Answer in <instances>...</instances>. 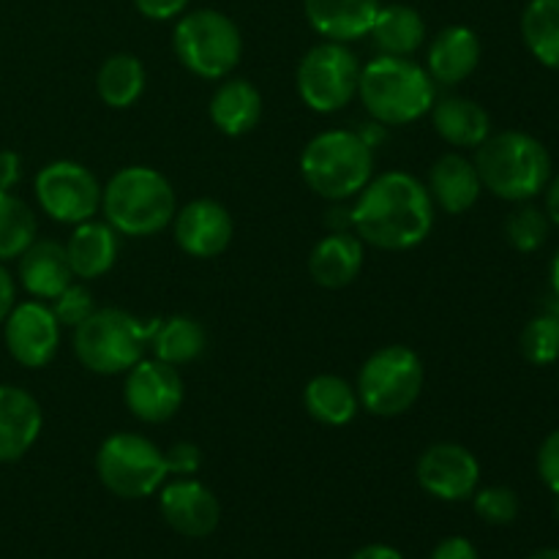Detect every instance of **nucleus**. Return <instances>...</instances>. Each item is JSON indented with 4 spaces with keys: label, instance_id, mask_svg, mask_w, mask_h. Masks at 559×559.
<instances>
[{
    "label": "nucleus",
    "instance_id": "obj_16",
    "mask_svg": "<svg viewBox=\"0 0 559 559\" xmlns=\"http://www.w3.org/2000/svg\"><path fill=\"white\" fill-rule=\"evenodd\" d=\"M158 511L164 522L186 538H207L222 519L216 495L194 478H175L164 484L158 489Z\"/></svg>",
    "mask_w": 559,
    "mask_h": 559
},
{
    "label": "nucleus",
    "instance_id": "obj_39",
    "mask_svg": "<svg viewBox=\"0 0 559 559\" xmlns=\"http://www.w3.org/2000/svg\"><path fill=\"white\" fill-rule=\"evenodd\" d=\"M431 559H478V549L469 544L462 535H453L437 544V549L431 551Z\"/></svg>",
    "mask_w": 559,
    "mask_h": 559
},
{
    "label": "nucleus",
    "instance_id": "obj_7",
    "mask_svg": "<svg viewBox=\"0 0 559 559\" xmlns=\"http://www.w3.org/2000/svg\"><path fill=\"white\" fill-rule=\"evenodd\" d=\"M173 47L183 69L200 80H227L240 63L243 38L238 25L216 9H197L180 14L173 33Z\"/></svg>",
    "mask_w": 559,
    "mask_h": 559
},
{
    "label": "nucleus",
    "instance_id": "obj_41",
    "mask_svg": "<svg viewBox=\"0 0 559 559\" xmlns=\"http://www.w3.org/2000/svg\"><path fill=\"white\" fill-rule=\"evenodd\" d=\"M14 304H16L14 278H11V273L5 271L3 262H0V325H3V322H5L9 311L14 309Z\"/></svg>",
    "mask_w": 559,
    "mask_h": 559
},
{
    "label": "nucleus",
    "instance_id": "obj_25",
    "mask_svg": "<svg viewBox=\"0 0 559 559\" xmlns=\"http://www.w3.org/2000/svg\"><path fill=\"white\" fill-rule=\"evenodd\" d=\"M435 131L453 147H478L491 134V118L475 98L448 96L431 107Z\"/></svg>",
    "mask_w": 559,
    "mask_h": 559
},
{
    "label": "nucleus",
    "instance_id": "obj_5",
    "mask_svg": "<svg viewBox=\"0 0 559 559\" xmlns=\"http://www.w3.org/2000/svg\"><path fill=\"white\" fill-rule=\"evenodd\" d=\"M300 175L322 200H353L374 178V147L358 131H322L300 153Z\"/></svg>",
    "mask_w": 559,
    "mask_h": 559
},
{
    "label": "nucleus",
    "instance_id": "obj_13",
    "mask_svg": "<svg viewBox=\"0 0 559 559\" xmlns=\"http://www.w3.org/2000/svg\"><path fill=\"white\" fill-rule=\"evenodd\" d=\"M5 349L25 369H44L52 364L60 347V322L47 304L25 300L14 304L3 322Z\"/></svg>",
    "mask_w": 559,
    "mask_h": 559
},
{
    "label": "nucleus",
    "instance_id": "obj_12",
    "mask_svg": "<svg viewBox=\"0 0 559 559\" xmlns=\"http://www.w3.org/2000/svg\"><path fill=\"white\" fill-rule=\"evenodd\" d=\"M186 388L178 369L156 358H142L126 371L123 402L142 424H167L183 407Z\"/></svg>",
    "mask_w": 559,
    "mask_h": 559
},
{
    "label": "nucleus",
    "instance_id": "obj_23",
    "mask_svg": "<svg viewBox=\"0 0 559 559\" xmlns=\"http://www.w3.org/2000/svg\"><path fill=\"white\" fill-rule=\"evenodd\" d=\"M63 246L66 254H69L71 273L82 282H93V278H102L104 273L112 271L120 251L118 233L107 222H96V218L76 224Z\"/></svg>",
    "mask_w": 559,
    "mask_h": 559
},
{
    "label": "nucleus",
    "instance_id": "obj_4",
    "mask_svg": "<svg viewBox=\"0 0 559 559\" xmlns=\"http://www.w3.org/2000/svg\"><path fill=\"white\" fill-rule=\"evenodd\" d=\"M102 211L109 227L126 238H151L173 224L175 191L158 169L123 167L107 180L102 191Z\"/></svg>",
    "mask_w": 559,
    "mask_h": 559
},
{
    "label": "nucleus",
    "instance_id": "obj_34",
    "mask_svg": "<svg viewBox=\"0 0 559 559\" xmlns=\"http://www.w3.org/2000/svg\"><path fill=\"white\" fill-rule=\"evenodd\" d=\"M475 513L484 519L486 524H511L519 516V497L516 491L508 486H486V489L475 491Z\"/></svg>",
    "mask_w": 559,
    "mask_h": 559
},
{
    "label": "nucleus",
    "instance_id": "obj_14",
    "mask_svg": "<svg viewBox=\"0 0 559 559\" xmlns=\"http://www.w3.org/2000/svg\"><path fill=\"white\" fill-rule=\"evenodd\" d=\"M418 484L442 502H462L478 491L480 464L473 451L456 442L429 445L418 459Z\"/></svg>",
    "mask_w": 559,
    "mask_h": 559
},
{
    "label": "nucleus",
    "instance_id": "obj_44",
    "mask_svg": "<svg viewBox=\"0 0 559 559\" xmlns=\"http://www.w3.org/2000/svg\"><path fill=\"white\" fill-rule=\"evenodd\" d=\"M551 289H555V298L559 300V251L555 254V262H551Z\"/></svg>",
    "mask_w": 559,
    "mask_h": 559
},
{
    "label": "nucleus",
    "instance_id": "obj_9",
    "mask_svg": "<svg viewBox=\"0 0 559 559\" xmlns=\"http://www.w3.org/2000/svg\"><path fill=\"white\" fill-rule=\"evenodd\" d=\"M96 475L104 489L123 500L151 497L167 484V459L153 440L131 431H118L102 442L96 453Z\"/></svg>",
    "mask_w": 559,
    "mask_h": 559
},
{
    "label": "nucleus",
    "instance_id": "obj_1",
    "mask_svg": "<svg viewBox=\"0 0 559 559\" xmlns=\"http://www.w3.org/2000/svg\"><path fill=\"white\" fill-rule=\"evenodd\" d=\"M349 227L382 251H409L435 227V202L415 175L391 169L366 183L349 211Z\"/></svg>",
    "mask_w": 559,
    "mask_h": 559
},
{
    "label": "nucleus",
    "instance_id": "obj_11",
    "mask_svg": "<svg viewBox=\"0 0 559 559\" xmlns=\"http://www.w3.org/2000/svg\"><path fill=\"white\" fill-rule=\"evenodd\" d=\"M38 207L52 222L76 224L91 222L102 211V183L96 175L76 162H52L38 169L36 175Z\"/></svg>",
    "mask_w": 559,
    "mask_h": 559
},
{
    "label": "nucleus",
    "instance_id": "obj_46",
    "mask_svg": "<svg viewBox=\"0 0 559 559\" xmlns=\"http://www.w3.org/2000/svg\"><path fill=\"white\" fill-rule=\"evenodd\" d=\"M557 513H559V508H557Z\"/></svg>",
    "mask_w": 559,
    "mask_h": 559
},
{
    "label": "nucleus",
    "instance_id": "obj_38",
    "mask_svg": "<svg viewBox=\"0 0 559 559\" xmlns=\"http://www.w3.org/2000/svg\"><path fill=\"white\" fill-rule=\"evenodd\" d=\"M189 3L191 0H134L136 11L153 22H167V20H175V16L186 14Z\"/></svg>",
    "mask_w": 559,
    "mask_h": 559
},
{
    "label": "nucleus",
    "instance_id": "obj_21",
    "mask_svg": "<svg viewBox=\"0 0 559 559\" xmlns=\"http://www.w3.org/2000/svg\"><path fill=\"white\" fill-rule=\"evenodd\" d=\"M364 240L355 233H331L314 243L309 254V273L325 289H344L364 271Z\"/></svg>",
    "mask_w": 559,
    "mask_h": 559
},
{
    "label": "nucleus",
    "instance_id": "obj_19",
    "mask_svg": "<svg viewBox=\"0 0 559 559\" xmlns=\"http://www.w3.org/2000/svg\"><path fill=\"white\" fill-rule=\"evenodd\" d=\"M380 5V0H304L306 20L314 33L338 44L369 36Z\"/></svg>",
    "mask_w": 559,
    "mask_h": 559
},
{
    "label": "nucleus",
    "instance_id": "obj_30",
    "mask_svg": "<svg viewBox=\"0 0 559 559\" xmlns=\"http://www.w3.org/2000/svg\"><path fill=\"white\" fill-rule=\"evenodd\" d=\"M522 38L540 66L559 71V0H530L522 14Z\"/></svg>",
    "mask_w": 559,
    "mask_h": 559
},
{
    "label": "nucleus",
    "instance_id": "obj_37",
    "mask_svg": "<svg viewBox=\"0 0 559 559\" xmlns=\"http://www.w3.org/2000/svg\"><path fill=\"white\" fill-rule=\"evenodd\" d=\"M538 475L551 495L559 497V429L551 431L538 448Z\"/></svg>",
    "mask_w": 559,
    "mask_h": 559
},
{
    "label": "nucleus",
    "instance_id": "obj_20",
    "mask_svg": "<svg viewBox=\"0 0 559 559\" xmlns=\"http://www.w3.org/2000/svg\"><path fill=\"white\" fill-rule=\"evenodd\" d=\"M426 191H429L435 207L451 213V216H462L478 202L484 183L469 158H464L462 153H445L429 169Z\"/></svg>",
    "mask_w": 559,
    "mask_h": 559
},
{
    "label": "nucleus",
    "instance_id": "obj_10",
    "mask_svg": "<svg viewBox=\"0 0 559 559\" xmlns=\"http://www.w3.org/2000/svg\"><path fill=\"white\" fill-rule=\"evenodd\" d=\"M358 55L338 41H322L304 55L298 66V96L311 112L333 115L358 96Z\"/></svg>",
    "mask_w": 559,
    "mask_h": 559
},
{
    "label": "nucleus",
    "instance_id": "obj_43",
    "mask_svg": "<svg viewBox=\"0 0 559 559\" xmlns=\"http://www.w3.org/2000/svg\"><path fill=\"white\" fill-rule=\"evenodd\" d=\"M546 216L559 227V175L546 186Z\"/></svg>",
    "mask_w": 559,
    "mask_h": 559
},
{
    "label": "nucleus",
    "instance_id": "obj_3",
    "mask_svg": "<svg viewBox=\"0 0 559 559\" xmlns=\"http://www.w3.org/2000/svg\"><path fill=\"white\" fill-rule=\"evenodd\" d=\"M475 169L486 191L506 202H530L551 180V156L524 131H500L475 147Z\"/></svg>",
    "mask_w": 559,
    "mask_h": 559
},
{
    "label": "nucleus",
    "instance_id": "obj_42",
    "mask_svg": "<svg viewBox=\"0 0 559 559\" xmlns=\"http://www.w3.org/2000/svg\"><path fill=\"white\" fill-rule=\"evenodd\" d=\"M349 559H404L399 555L393 546H385V544H371V546H364V549L355 551Z\"/></svg>",
    "mask_w": 559,
    "mask_h": 559
},
{
    "label": "nucleus",
    "instance_id": "obj_24",
    "mask_svg": "<svg viewBox=\"0 0 559 559\" xmlns=\"http://www.w3.org/2000/svg\"><path fill=\"white\" fill-rule=\"evenodd\" d=\"M213 126L227 136H243L260 123L262 118V96L249 80L243 76H227L216 93L211 96Z\"/></svg>",
    "mask_w": 559,
    "mask_h": 559
},
{
    "label": "nucleus",
    "instance_id": "obj_2",
    "mask_svg": "<svg viewBox=\"0 0 559 559\" xmlns=\"http://www.w3.org/2000/svg\"><path fill=\"white\" fill-rule=\"evenodd\" d=\"M358 98L382 126H409L431 112L437 85L426 66L396 55H380L360 66Z\"/></svg>",
    "mask_w": 559,
    "mask_h": 559
},
{
    "label": "nucleus",
    "instance_id": "obj_15",
    "mask_svg": "<svg viewBox=\"0 0 559 559\" xmlns=\"http://www.w3.org/2000/svg\"><path fill=\"white\" fill-rule=\"evenodd\" d=\"M169 227H173L178 249L194 260H213V257L224 254L235 235L233 216L216 200L189 202L180 211H175Z\"/></svg>",
    "mask_w": 559,
    "mask_h": 559
},
{
    "label": "nucleus",
    "instance_id": "obj_8",
    "mask_svg": "<svg viewBox=\"0 0 559 559\" xmlns=\"http://www.w3.org/2000/svg\"><path fill=\"white\" fill-rule=\"evenodd\" d=\"M424 360L404 344H388L366 358L358 374L360 407L377 418L404 415L424 391Z\"/></svg>",
    "mask_w": 559,
    "mask_h": 559
},
{
    "label": "nucleus",
    "instance_id": "obj_17",
    "mask_svg": "<svg viewBox=\"0 0 559 559\" xmlns=\"http://www.w3.org/2000/svg\"><path fill=\"white\" fill-rule=\"evenodd\" d=\"M44 415L36 396L16 385H0V464L16 462L36 445Z\"/></svg>",
    "mask_w": 559,
    "mask_h": 559
},
{
    "label": "nucleus",
    "instance_id": "obj_32",
    "mask_svg": "<svg viewBox=\"0 0 559 559\" xmlns=\"http://www.w3.org/2000/svg\"><path fill=\"white\" fill-rule=\"evenodd\" d=\"M549 227L551 222L549 216H546V211H540V207L535 205H527V202H519V207L508 216L506 222V238L516 251H522V254H533V251H538L540 246L546 243V238H549Z\"/></svg>",
    "mask_w": 559,
    "mask_h": 559
},
{
    "label": "nucleus",
    "instance_id": "obj_29",
    "mask_svg": "<svg viewBox=\"0 0 559 559\" xmlns=\"http://www.w3.org/2000/svg\"><path fill=\"white\" fill-rule=\"evenodd\" d=\"M147 74L136 55L118 52L102 63L96 74V93L107 107L129 109L145 93Z\"/></svg>",
    "mask_w": 559,
    "mask_h": 559
},
{
    "label": "nucleus",
    "instance_id": "obj_27",
    "mask_svg": "<svg viewBox=\"0 0 559 559\" xmlns=\"http://www.w3.org/2000/svg\"><path fill=\"white\" fill-rule=\"evenodd\" d=\"M369 36L374 38V47L382 55L413 58L426 41V22L409 5H380V14H377L374 25H371Z\"/></svg>",
    "mask_w": 559,
    "mask_h": 559
},
{
    "label": "nucleus",
    "instance_id": "obj_35",
    "mask_svg": "<svg viewBox=\"0 0 559 559\" xmlns=\"http://www.w3.org/2000/svg\"><path fill=\"white\" fill-rule=\"evenodd\" d=\"M49 309H52V314L58 317L60 328H76L82 325L93 311H96V306H93L91 289L71 282L69 287H66L63 293L49 304Z\"/></svg>",
    "mask_w": 559,
    "mask_h": 559
},
{
    "label": "nucleus",
    "instance_id": "obj_33",
    "mask_svg": "<svg viewBox=\"0 0 559 559\" xmlns=\"http://www.w3.org/2000/svg\"><path fill=\"white\" fill-rule=\"evenodd\" d=\"M524 360L533 366H551L559 360V314H540L524 325L519 338Z\"/></svg>",
    "mask_w": 559,
    "mask_h": 559
},
{
    "label": "nucleus",
    "instance_id": "obj_31",
    "mask_svg": "<svg viewBox=\"0 0 559 559\" xmlns=\"http://www.w3.org/2000/svg\"><path fill=\"white\" fill-rule=\"evenodd\" d=\"M36 213L11 191H0V262L20 260V254L36 240Z\"/></svg>",
    "mask_w": 559,
    "mask_h": 559
},
{
    "label": "nucleus",
    "instance_id": "obj_18",
    "mask_svg": "<svg viewBox=\"0 0 559 559\" xmlns=\"http://www.w3.org/2000/svg\"><path fill=\"white\" fill-rule=\"evenodd\" d=\"M480 63V38L467 25H448L431 38L426 71L435 85L453 87L467 80Z\"/></svg>",
    "mask_w": 559,
    "mask_h": 559
},
{
    "label": "nucleus",
    "instance_id": "obj_26",
    "mask_svg": "<svg viewBox=\"0 0 559 559\" xmlns=\"http://www.w3.org/2000/svg\"><path fill=\"white\" fill-rule=\"evenodd\" d=\"M304 407L317 424L322 426H347L360 409V399L355 385H349L344 377L317 374L304 388Z\"/></svg>",
    "mask_w": 559,
    "mask_h": 559
},
{
    "label": "nucleus",
    "instance_id": "obj_40",
    "mask_svg": "<svg viewBox=\"0 0 559 559\" xmlns=\"http://www.w3.org/2000/svg\"><path fill=\"white\" fill-rule=\"evenodd\" d=\"M22 178V158L14 151H0V191H11Z\"/></svg>",
    "mask_w": 559,
    "mask_h": 559
},
{
    "label": "nucleus",
    "instance_id": "obj_45",
    "mask_svg": "<svg viewBox=\"0 0 559 559\" xmlns=\"http://www.w3.org/2000/svg\"><path fill=\"white\" fill-rule=\"evenodd\" d=\"M530 559H559V549H540Z\"/></svg>",
    "mask_w": 559,
    "mask_h": 559
},
{
    "label": "nucleus",
    "instance_id": "obj_22",
    "mask_svg": "<svg viewBox=\"0 0 559 559\" xmlns=\"http://www.w3.org/2000/svg\"><path fill=\"white\" fill-rule=\"evenodd\" d=\"M74 282L66 246L58 240L36 238L20 254V284L36 300H55Z\"/></svg>",
    "mask_w": 559,
    "mask_h": 559
},
{
    "label": "nucleus",
    "instance_id": "obj_28",
    "mask_svg": "<svg viewBox=\"0 0 559 559\" xmlns=\"http://www.w3.org/2000/svg\"><path fill=\"white\" fill-rule=\"evenodd\" d=\"M207 347V333L194 317L175 314L167 317V320H158L156 331H153L151 349L153 358L162 360V364L169 366H183L191 364V360L200 358Z\"/></svg>",
    "mask_w": 559,
    "mask_h": 559
},
{
    "label": "nucleus",
    "instance_id": "obj_36",
    "mask_svg": "<svg viewBox=\"0 0 559 559\" xmlns=\"http://www.w3.org/2000/svg\"><path fill=\"white\" fill-rule=\"evenodd\" d=\"M164 459H167L169 475H178V478H191L202 467V451L194 442H175L169 451H164Z\"/></svg>",
    "mask_w": 559,
    "mask_h": 559
},
{
    "label": "nucleus",
    "instance_id": "obj_6",
    "mask_svg": "<svg viewBox=\"0 0 559 559\" xmlns=\"http://www.w3.org/2000/svg\"><path fill=\"white\" fill-rule=\"evenodd\" d=\"M156 325L123 309H96L74 328V355L93 374H126L145 358Z\"/></svg>",
    "mask_w": 559,
    "mask_h": 559
}]
</instances>
